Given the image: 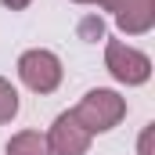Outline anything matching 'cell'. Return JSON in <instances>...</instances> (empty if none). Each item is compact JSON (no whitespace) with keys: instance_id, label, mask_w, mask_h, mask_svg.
Returning <instances> with one entry per match:
<instances>
[{"instance_id":"2","label":"cell","mask_w":155,"mask_h":155,"mask_svg":"<svg viewBox=\"0 0 155 155\" xmlns=\"http://www.w3.org/2000/svg\"><path fill=\"white\" fill-rule=\"evenodd\" d=\"M18 72H22V79H25L33 90H40V94H51V90L61 83V65H58V58H54L51 51H29V54H22Z\"/></svg>"},{"instance_id":"1","label":"cell","mask_w":155,"mask_h":155,"mask_svg":"<svg viewBox=\"0 0 155 155\" xmlns=\"http://www.w3.org/2000/svg\"><path fill=\"white\" fill-rule=\"evenodd\" d=\"M119 116H123V101L112 90H90L72 119H79L87 130H112Z\"/></svg>"},{"instance_id":"3","label":"cell","mask_w":155,"mask_h":155,"mask_svg":"<svg viewBox=\"0 0 155 155\" xmlns=\"http://www.w3.org/2000/svg\"><path fill=\"white\" fill-rule=\"evenodd\" d=\"M108 69H112V76L123 79V83H144L152 65H148L144 54H137V51H130V47H123V43H112V47H108Z\"/></svg>"},{"instance_id":"6","label":"cell","mask_w":155,"mask_h":155,"mask_svg":"<svg viewBox=\"0 0 155 155\" xmlns=\"http://www.w3.org/2000/svg\"><path fill=\"white\" fill-rule=\"evenodd\" d=\"M15 112H18V94L0 79V123H4V119H11Z\"/></svg>"},{"instance_id":"5","label":"cell","mask_w":155,"mask_h":155,"mask_svg":"<svg viewBox=\"0 0 155 155\" xmlns=\"http://www.w3.org/2000/svg\"><path fill=\"white\" fill-rule=\"evenodd\" d=\"M7 155H47V141L40 134H18L7 144Z\"/></svg>"},{"instance_id":"4","label":"cell","mask_w":155,"mask_h":155,"mask_svg":"<svg viewBox=\"0 0 155 155\" xmlns=\"http://www.w3.org/2000/svg\"><path fill=\"white\" fill-rule=\"evenodd\" d=\"M54 152L58 155H83L87 152V134L83 130H76V119L72 116H61L58 123H54Z\"/></svg>"},{"instance_id":"7","label":"cell","mask_w":155,"mask_h":155,"mask_svg":"<svg viewBox=\"0 0 155 155\" xmlns=\"http://www.w3.org/2000/svg\"><path fill=\"white\" fill-rule=\"evenodd\" d=\"M4 4H7V7H15V11H18V7H25V4H29V0H4Z\"/></svg>"}]
</instances>
